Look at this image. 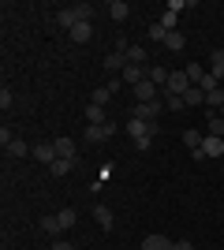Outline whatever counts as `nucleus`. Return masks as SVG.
<instances>
[{"instance_id": "nucleus-3", "label": "nucleus", "mask_w": 224, "mask_h": 250, "mask_svg": "<svg viewBox=\"0 0 224 250\" xmlns=\"http://www.w3.org/2000/svg\"><path fill=\"white\" fill-rule=\"evenodd\" d=\"M191 90V79H187V67L183 71H172L168 75V86H164V94H176V97H183Z\"/></svg>"}, {"instance_id": "nucleus-18", "label": "nucleus", "mask_w": 224, "mask_h": 250, "mask_svg": "<svg viewBox=\"0 0 224 250\" xmlns=\"http://www.w3.org/2000/svg\"><path fill=\"white\" fill-rule=\"evenodd\" d=\"M205 104H209V112H221L224 108V86H217L213 94H205Z\"/></svg>"}, {"instance_id": "nucleus-16", "label": "nucleus", "mask_w": 224, "mask_h": 250, "mask_svg": "<svg viewBox=\"0 0 224 250\" xmlns=\"http://www.w3.org/2000/svg\"><path fill=\"white\" fill-rule=\"evenodd\" d=\"M41 231H45V235H60V231H64V224H60V217H56V213H49V217H41Z\"/></svg>"}, {"instance_id": "nucleus-5", "label": "nucleus", "mask_w": 224, "mask_h": 250, "mask_svg": "<svg viewBox=\"0 0 224 250\" xmlns=\"http://www.w3.org/2000/svg\"><path fill=\"white\" fill-rule=\"evenodd\" d=\"M120 79H123L127 86H139V83H146V79H149V67H142V63H127V67L120 71Z\"/></svg>"}, {"instance_id": "nucleus-19", "label": "nucleus", "mask_w": 224, "mask_h": 250, "mask_svg": "<svg viewBox=\"0 0 224 250\" xmlns=\"http://www.w3.org/2000/svg\"><path fill=\"white\" fill-rule=\"evenodd\" d=\"M183 142H187V146H191V153H194V149H202L205 135H202V131H191V127H187V131H183Z\"/></svg>"}, {"instance_id": "nucleus-22", "label": "nucleus", "mask_w": 224, "mask_h": 250, "mask_svg": "<svg viewBox=\"0 0 224 250\" xmlns=\"http://www.w3.org/2000/svg\"><path fill=\"white\" fill-rule=\"evenodd\" d=\"M164 45H168V49H172V52H180V49H183V45H187V38H183V34H180V30H168V38H164Z\"/></svg>"}, {"instance_id": "nucleus-14", "label": "nucleus", "mask_w": 224, "mask_h": 250, "mask_svg": "<svg viewBox=\"0 0 224 250\" xmlns=\"http://www.w3.org/2000/svg\"><path fill=\"white\" fill-rule=\"evenodd\" d=\"M90 38H94V26H90V22H79V26L71 30V42L75 45H86Z\"/></svg>"}, {"instance_id": "nucleus-9", "label": "nucleus", "mask_w": 224, "mask_h": 250, "mask_svg": "<svg viewBox=\"0 0 224 250\" xmlns=\"http://www.w3.org/2000/svg\"><path fill=\"white\" fill-rule=\"evenodd\" d=\"M142 250H172V239L161 235V231H149L146 239H142Z\"/></svg>"}, {"instance_id": "nucleus-20", "label": "nucleus", "mask_w": 224, "mask_h": 250, "mask_svg": "<svg viewBox=\"0 0 224 250\" xmlns=\"http://www.w3.org/2000/svg\"><path fill=\"white\" fill-rule=\"evenodd\" d=\"M26 153H34V149L26 146L22 138H11V142H8V157H26Z\"/></svg>"}, {"instance_id": "nucleus-35", "label": "nucleus", "mask_w": 224, "mask_h": 250, "mask_svg": "<svg viewBox=\"0 0 224 250\" xmlns=\"http://www.w3.org/2000/svg\"><path fill=\"white\" fill-rule=\"evenodd\" d=\"M135 146H139V149H142V153H146V149H149V146H153V135H146V138H139V142H135Z\"/></svg>"}, {"instance_id": "nucleus-32", "label": "nucleus", "mask_w": 224, "mask_h": 250, "mask_svg": "<svg viewBox=\"0 0 224 250\" xmlns=\"http://www.w3.org/2000/svg\"><path fill=\"white\" fill-rule=\"evenodd\" d=\"M164 38H168V30H164L161 22H153V26H149V42H164Z\"/></svg>"}, {"instance_id": "nucleus-27", "label": "nucleus", "mask_w": 224, "mask_h": 250, "mask_svg": "<svg viewBox=\"0 0 224 250\" xmlns=\"http://www.w3.org/2000/svg\"><path fill=\"white\" fill-rule=\"evenodd\" d=\"M164 108H168V112H180V108H187V101L176 97V94H164Z\"/></svg>"}, {"instance_id": "nucleus-26", "label": "nucleus", "mask_w": 224, "mask_h": 250, "mask_svg": "<svg viewBox=\"0 0 224 250\" xmlns=\"http://www.w3.org/2000/svg\"><path fill=\"white\" fill-rule=\"evenodd\" d=\"M56 217H60V224H64V231H71V228H75V220H79V217H75V209H71V206H67V209H60Z\"/></svg>"}, {"instance_id": "nucleus-10", "label": "nucleus", "mask_w": 224, "mask_h": 250, "mask_svg": "<svg viewBox=\"0 0 224 250\" xmlns=\"http://www.w3.org/2000/svg\"><path fill=\"white\" fill-rule=\"evenodd\" d=\"M202 157H224V138L205 135V142H202Z\"/></svg>"}, {"instance_id": "nucleus-21", "label": "nucleus", "mask_w": 224, "mask_h": 250, "mask_svg": "<svg viewBox=\"0 0 224 250\" xmlns=\"http://www.w3.org/2000/svg\"><path fill=\"white\" fill-rule=\"evenodd\" d=\"M168 67H149V83H153V86H168Z\"/></svg>"}, {"instance_id": "nucleus-36", "label": "nucleus", "mask_w": 224, "mask_h": 250, "mask_svg": "<svg viewBox=\"0 0 224 250\" xmlns=\"http://www.w3.org/2000/svg\"><path fill=\"white\" fill-rule=\"evenodd\" d=\"M49 250H75V247H71V243H67V239H56V243H53V247H49Z\"/></svg>"}, {"instance_id": "nucleus-7", "label": "nucleus", "mask_w": 224, "mask_h": 250, "mask_svg": "<svg viewBox=\"0 0 224 250\" xmlns=\"http://www.w3.org/2000/svg\"><path fill=\"white\" fill-rule=\"evenodd\" d=\"M94 220H97L101 231H112V224H116V220H112V209H108L105 202H94Z\"/></svg>"}, {"instance_id": "nucleus-29", "label": "nucleus", "mask_w": 224, "mask_h": 250, "mask_svg": "<svg viewBox=\"0 0 224 250\" xmlns=\"http://www.w3.org/2000/svg\"><path fill=\"white\" fill-rule=\"evenodd\" d=\"M71 11L79 15V22H90V15H94V8H90V4H71Z\"/></svg>"}, {"instance_id": "nucleus-34", "label": "nucleus", "mask_w": 224, "mask_h": 250, "mask_svg": "<svg viewBox=\"0 0 224 250\" xmlns=\"http://www.w3.org/2000/svg\"><path fill=\"white\" fill-rule=\"evenodd\" d=\"M172 250H194V243L191 239H176V243H172Z\"/></svg>"}, {"instance_id": "nucleus-13", "label": "nucleus", "mask_w": 224, "mask_h": 250, "mask_svg": "<svg viewBox=\"0 0 224 250\" xmlns=\"http://www.w3.org/2000/svg\"><path fill=\"white\" fill-rule=\"evenodd\" d=\"M123 67H127V56H123V52H108L105 56V71H123Z\"/></svg>"}, {"instance_id": "nucleus-31", "label": "nucleus", "mask_w": 224, "mask_h": 250, "mask_svg": "<svg viewBox=\"0 0 224 250\" xmlns=\"http://www.w3.org/2000/svg\"><path fill=\"white\" fill-rule=\"evenodd\" d=\"M176 22H180L176 11H164V15H161V26H164V30H176Z\"/></svg>"}, {"instance_id": "nucleus-28", "label": "nucleus", "mask_w": 224, "mask_h": 250, "mask_svg": "<svg viewBox=\"0 0 224 250\" xmlns=\"http://www.w3.org/2000/svg\"><path fill=\"white\" fill-rule=\"evenodd\" d=\"M183 101H187V104H205V94L198 90V86H191V90L183 94Z\"/></svg>"}, {"instance_id": "nucleus-15", "label": "nucleus", "mask_w": 224, "mask_h": 250, "mask_svg": "<svg viewBox=\"0 0 224 250\" xmlns=\"http://www.w3.org/2000/svg\"><path fill=\"white\" fill-rule=\"evenodd\" d=\"M75 168H79V161H64V157H60V161L49 165V172H53V176H71Z\"/></svg>"}, {"instance_id": "nucleus-11", "label": "nucleus", "mask_w": 224, "mask_h": 250, "mask_svg": "<svg viewBox=\"0 0 224 250\" xmlns=\"http://www.w3.org/2000/svg\"><path fill=\"white\" fill-rule=\"evenodd\" d=\"M105 11L112 15V22H127V19H131V4H123V0H112Z\"/></svg>"}, {"instance_id": "nucleus-30", "label": "nucleus", "mask_w": 224, "mask_h": 250, "mask_svg": "<svg viewBox=\"0 0 224 250\" xmlns=\"http://www.w3.org/2000/svg\"><path fill=\"white\" fill-rule=\"evenodd\" d=\"M108 97H112V90H108V86H101V90H94V104H101V108H105V104H108Z\"/></svg>"}, {"instance_id": "nucleus-24", "label": "nucleus", "mask_w": 224, "mask_h": 250, "mask_svg": "<svg viewBox=\"0 0 224 250\" xmlns=\"http://www.w3.org/2000/svg\"><path fill=\"white\" fill-rule=\"evenodd\" d=\"M187 79H191V86H198L205 79V67L202 63H187Z\"/></svg>"}, {"instance_id": "nucleus-33", "label": "nucleus", "mask_w": 224, "mask_h": 250, "mask_svg": "<svg viewBox=\"0 0 224 250\" xmlns=\"http://www.w3.org/2000/svg\"><path fill=\"white\" fill-rule=\"evenodd\" d=\"M11 104H15V97H11V90H8V86H4V90H0V108H4V112H8Z\"/></svg>"}, {"instance_id": "nucleus-2", "label": "nucleus", "mask_w": 224, "mask_h": 250, "mask_svg": "<svg viewBox=\"0 0 224 250\" xmlns=\"http://www.w3.org/2000/svg\"><path fill=\"white\" fill-rule=\"evenodd\" d=\"M164 112V101H146V104H135V120H146V124H157V116Z\"/></svg>"}, {"instance_id": "nucleus-25", "label": "nucleus", "mask_w": 224, "mask_h": 250, "mask_svg": "<svg viewBox=\"0 0 224 250\" xmlns=\"http://www.w3.org/2000/svg\"><path fill=\"white\" fill-rule=\"evenodd\" d=\"M127 63H142V67H146V49H142V45H131L127 49Z\"/></svg>"}, {"instance_id": "nucleus-12", "label": "nucleus", "mask_w": 224, "mask_h": 250, "mask_svg": "<svg viewBox=\"0 0 224 250\" xmlns=\"http://www.w3.org/2000/svg\"><path fill=\"white\" fill-rule=\"evenodd\" d=\"M34 157H38L41 165H53V161H60V157H56V149H53V142H38V146H34Z\"/></svg>"}, {"instance_id": "nucleus-23", "label": "nucleus", "mask_w": 224, "mask_h": 250, "mask_svg": "<svg viewBox=\"0 0 224 250\" xmlns=\"http://www.w3.org/2000/svg\"><path fill=\"white\" fill-rule=\"evenodd\" d=\"M209 135H217V138H224V116H217V112H209Z\"/></svg>"}, {"instance_id": "nucleus-17", "label": "nucleus", "mask_w": 224, "mask_h": 250, "mask_svg": "<svg viewBox=\"0 0 224 250\" xmlns=\"http://www.w3.org/2000/svg\"><path fill=\"white\" fill-rule=\"evenodd\" d=\"M86 120H90V124H94V127L108 124V120H105V108H101V104H94V101L86 104Z\"/></svg>"}, {"instance_id": "nucleus-8", "label": "nucleus", "mask_w": 224, "mask_h": 250, "mask_svg": "<svg viewBox=\"0 0 224 250\" xmlns=\"http://www.w3.org/2000/svg\"><path fill=\"white\" fill-rule=\"evenodd\" d=\"M131 94H135V101H139V104H146V101H157V86H153V83L146 79V83L131 86Z\"/></svg>"}, {"instance_id": "nucleus-4", "label": "nucleus", "mask_w": 224, "mask_h": 250, "mask_svg": "<svg viewBox=\"0 0 224 250\" xmlns=\"http://www.w3.org/2000/svg\"><path fill=\"white\" fill-rule=\"evenodd\" d=\"M53 149H56V157H64V161H79V146H75V138H67V135L53 138Z\"/></svg>"}, {"instance_id": "nucleus-6", "label": "nucleus", "mask_w": 224, "mask_h": 250, "mask_svg": "<svg viewBox=\"0 0 224 250\" xmlns=\"http://www.w3.org/2000/svg\"><path fill=\"white\" fill-rule=\"evenodd\" d=\"M127 135L139 142V138H146V135H157V124H146V120H135V116H131L127 120Z\"/></svg>"}, {"instance_id": "nucleus-1", "label": "nucleus", "mask_w": 224, "mask_h": 250, "mask_svg": "<svg viewBox=\"0 0 224 250\" xmlns=\"http://www.w3.org/2000/svg\"><path fill=\"white\" fill-rule=\"evenodd\" d=\"M112 135H116V124L108 120V124H101V127H94V124H90V127H86V135H82V138L90 142V146H101V142H108Z\"/></svg>"}]
</instances>
